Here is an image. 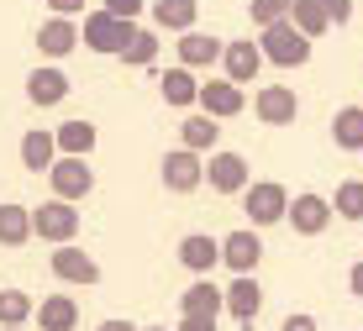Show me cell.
<instances>
[{"label": "cell", "mask_w": 363, "mask_h": 331, "mask_svg": "<svg viewBox=\"0 0 363 331\" xmlns=\"http://www.w3.org/2000/svg\"><path fill=\"white\" fill-rule=\"evenodd\" d=\"M290 21L311 37V43H316L321 32H332V21H327V11H321V0H290Z\"/></svg>", "instance_id": "obj_29"}, {"label": "cell", "mask_w": 363, "mask_h": 331, "mask_svg": "<svg viewBox=\"0 0 363 331\" xmlns=\"http://www.w3.org/2000/svg\"><path fill=\"white\" fill-rule=\"evenodd\" d=\"M106 11H111V16H127V21H137V16H143V0H106Z\"/></svg>", "instance_id": "obj_34"}, {"label": "cell", "mask_w": 363, "mask_h": 331, "mask_svg": "<svg viewBox=\"0 0 363 331\" xmlns=\"http://www.w3.org/2000/svg\"><path fill=\"white\" fill-rule=\"evenodd\" d=\"M332 215H342V221H363V179L337 184V195H332Z\"/></svg>", "instance_id": "obj_31"}, {"label": "cell", "mask_w": 363, "mask_h": 331, "mask_svg": "<svg viewBox=\"0 0 363 331\" xmlns=\"http://www.w3.org/2000/svg\"><path fill=\"white\" fill-rule=\"evenodd\" d=\"M158 95H164V106L174 111H184V106H195V95H200V79H195V69H169L164 79H158Z\"/></svg>", "instance_id": "obj_21"}, {"label": "cell", "mask_w": 363, "mask_h": 331, "mask_svg": "<svg viewBox=\"0 0 363 331\" xmlns=\"http://www.w3.org/2000/svg\"><path fill=\"white\" fill-rule=\"evenodd\" d=\"M258 258H264L258 226H242V232H227V237H221V263H227L232 274H253Z\"/></svg>", "instance_id": "obj_12"}, {"label": "cell", "mask_w": 363, "mask_h": 331, "mask_svg": "<svg viewBox=\"0 0 363 331\" xmlns=\"http://www.w3.org/2000/svg\"><path fill=\"white\" fill-rule=\"evenodd\" d=\"M53 158H58V142H53V132L32 126V132L21 137V169H32V174H48V169H53Z\"/></svg>", "instance_id": "obj_24"}, {"label": "cell", "mask_w": 363, "mask_h": 331, "mask_svg": "<svg viewBox=\"0 0 363 331\" xmlns=\"http://www.w3.org/2000/svg\"><path fill=\"white\" fill-rule=\"evenodd\" d=\"M216 142H221V126H216V116H206V111H200V116H184V121H179V147L211 152Z\"/></svg>", "instance_id": "obj_26"}, {"label": "cell", "mask_w": 363, "mask_h": 331, "mask_svg": "<svg viewBox=\"0 0 363 331\" xmlns=\"http://www.w3.org/2000/svg\"><path fill=\"white\" fill-rule=\"evenodd\" d=\"M174 47H179V63H184V69H211V63H221V47H227V43L190 27V32H179V43H174Z\"/></svg>", "instance_id": "obj_16"}, {"label": "cell", "mask_w": 363, "mask_h": 331, "mask_svg": "<svg viewBox=\"0 0 363 331\" xmlns=\"http://www.w3.org/2000/svg\"><path fill=\"white\" fill-rule=\"evenodd\" d=\"M221 310H227V300H221V284H211L206 274H200L195 284L179 295V315H221Z\"/></svg>", "instance_id": "obj_20"}, {"label": "cell", "mask_w": 363, "mask_h": 331, "mask_svg": "<svg viewBox=\"0 0 363 331\" xmlns=\"http://www.w3.org/2000/svg\"><path fill=\"white\" fill-rule=\"evenodd\" d=\"M200 16V0H153V27L158 32H190Z\"/></svg>", "instance_id": "obj_23"}, {"label": "cell", "mask_w": 363, "mask_h": 331, "mask_svg": "<svg viewBox=\"0 0 363 331\" xmlns=\"http://www.w3.org/2000/svg\"><path fill=\"white\" fill-rule=\"evenodd\" d=\"M179 263L190 274H211L221 263V237H206V232H190L179 242Z\"/></svg>", "instance_id": "obj_18"}, {"label": "cell", "mask_w": 363, "mask_h": 331, "mask_svg": "<svg viewBox=\"0 0 363 331\" xmlns=\"http://www.w3.org/2000/svg\"><path fill=\"white\" fill-rule=\"evenodd\" d=\"M206 184L216 189V195H242V189H247V158H242V152L211 147V158H206Z\"/></svg>", "instance_id": "obj_8"}, {"label": "cell", "mask_w": 363, "mask_h": 331, "mask_svg": "<svg viewBox=\"0 0 363 331\" xmlns=\"http://www.w3.org/2000/svg\"><path fill=\"white\" fill-rule=\"evenodd\" d=\"M284 206H290V189L284 184H274V179H247L242 189V211H247V221L253 226H274V221H284Z\"/></svg>", "instance_id": "obj_5"}, {"label": "cell", "mask_w": 363, "mask_h": 331, "mask_svg": "<svg viewBox=\"0 0 363 331\" xmlns=\"http://www.w3.org/2000/svg\"><path fill=\"white\" fill-rule=\"evenodd\" d=\"M332 142L342 152H363V106H342L332 116Z\"/></svg>", "instance_id": "obj_27"}, {"label": "cell", "mask_w": 363, "mask_h": 331, "mask_svg": "<svg viewBox=\"0 0 363 331\" xmlns=\"http://www.w3.org/2000/svg\"><path fill=\"white\" fill-rule=\"evenodd\" d=\"M221 69H227L232 84H253L258 69H264V53H258V43H227L221 47Z\"/></svg>", "instance_id": "obj_17"}, {"label": "cell", "mask_w": 363, "mask_h": 331, "mask_svg": "<svg viewBox=\"0 0 363 331\" xmlns=\"http://www.w3.org/2000/svg\"><path fill=\"white\" fill-rule=\"evenodd\" d=\"M164 189L169 195H190V189H200L206 184V158H200L195 147H174V152H164Z\"/></svg>", "instance_id": "obj_6"}, {"label": "cell", "mask_w": 363, "mask_h": 331, "mask_svg": "<svg viewBox=\"0 0 363 331\" xmlns=\"http://www.w3.org/2000/svg\"><path fill=\"white\" fill-rule=\"evenodd\" d=\"M0 331H27V326H0Z\"/></svg>", "instance_id": "obj_40"}, {"label": "cell", "mask_w": 363, "mask_h": 331, "mask_svg": "<svg viewBox=\"0 0 363 331\" xmlns=\"http://www.w3.org/2000/svg\"><path fill=\"white\" fill-rule=\"evenodd\" d=\"M95 331H143V326H132V321H121V315H111V321H100Z\"/></svg>", "instance_id": "obj_38"}, {"label": "cell", "mask_w": 363, "mask_h": 331, "mask_svg": "<svg viewBox=\"0 0 363 331\" xmlns=\"http://www.w3.org/2000/svg\"><path fill=\"white\" fill-rule=\"evenodd\" d=\"M32 315H37L43 331H74V326H79V305H74V295H48Z\"/></svg>", "instance_id": "obj_22"}, {"label": "cell", "mask_w": 363, "mask_h": 331, "mask_svg": "<svg viewBox=\"0 0 363 331\" xmlns=\"http://www.w3.org/2000/svg\"><path fill=\"white\" fill-rule=\"evenodd\" d=\"M37 310V300L27 289H0V326H27Z\"/></svg>", "instance_id": "obj_30"}, {"label": "cell", "mask_w": 363, "mask_h": 331, "mask_svg": "<svg viewBox=\"0 0 363 331\" xmlns=\"http://www.w3.org/2000/svg\"><path fill=\"white\" fill-rule=\"evenodd\" d=\"M32 237H43V242H74L79 237V211H74V200H48V206H37L32 211Z\"/></svg>", "instance_id": "obj_3"}, {"label": "cell", "mask_w": 363, "mask_h": 331, "mask_svg": "<svg viewBox=\"0 0 363 331\" xmlns=\"http://www.w3.org/2000/svg\"><path fill=\"white\" fill-rule=\"evenodd\" d=\"M116 58L127 63V69H147V63L158 58V27H132V37L116 47Z\"/></svg>", "instance_id": "obj_25"}, {"label": "cell", "mask_w": 363, "mask_h": 331, "mask_svg": "<svg viewBox=\"0 0 363 331\" xmlns=\"http://www.w3.org/2000/svg\"><path fill=\"white\" fill-rule=\"evenodd\" d=\"M53 16H84V0H48Z\"/></svg>", "instance_id": "obj_37"}, {"label": "cell", "mask_w": 363, "mask_h": 331, "mask_svg": "<svg viewBox=\"0 0 363 331\" xmlns=\"http://www.w3.org/2000/svg\"><path fill=\"white\" fill-rule=\"evenodd\" d=\"M247 16H253V27H269V21L290 16V0H247Z\"/></svg>", "instance_id": "obj_32"}, {"label": "cell", "mask_w": 363, "mask_h": 331, "mask_svg": "<svg viewBox=\"0 0 363 331\" xmlns=\"http://www.w3.org/2000/svg\"><path fill=\"white\" fill-rule=\"evenodd\" d=\"M279 331H316V315L295 310V315H284V326H279Z\"/></svg>", "instance_id": "obj_36"}, {"label": "cell", "mask_w": 363, "mask_h": 331, "mask_svg": "<svg viewBox=\"0 0 363 331\" xmlns=\"http://www.w3.org/2000/svg\"><path fill=\"white\" fill-rule=\"evenodd\" d=\"M53 142H58V152L90 158V152H95V142H100V132H95V121L74 116V121H64V126H53Z\"/></svg>", "instance_id": "obj_19"}, {"label": "cell", "mask_w": 363, "mask_h": 331, "mask_svg": "<svg viewBox=\"0 0 363 331\" xmlns=\"http://www.w3.org/2000/svg\"><path fill=\"white\" fill-rule=\"evenodd\" d=\"M284 221H290L300 237H321L332 226V200L316 195V189H306V195H295L290 206H284Z\"/></svg>", "instance_id": "obj_7"}, {"label": "cell", "mask_w": 363, "mask_h": 331, "mask_svg": "<svg viewBox=\"0 0 363 331\" xmlns=\"http://www.w3.org/2000/svg\"><path fill=\"white\" fill-rule=\"evenodd\" d=\"M143 331H169V326H143Z\"/></svg>", "instance_id": "obj_41"}, {"label": "cell", "mask_w": 363, "mask_h": 331, "mask_svg": "<svg viewBox=\"0 0 363 331\" xmlns=\"http://www.w3.org/2000/svg\"><path fill=\"white\" fill-rule=\"evenodd\" d=\"M69 90H74V84H69V74L58 69V63H43V69L27 74V100H32V106H43V111L48 106H64Z\"/></svg>", "instance_id": "obj_14"}, {"label": "cell", "mask_w": 363, "mask_h": 331, "mask_svg": "<svg viewBox=\"0 0 363 331\" xmlns=\"http://www.w3.org/2000/svg\"><path fill=\"white\" fill-rule=\"evenodd\" d=\"M321 11H327L332 27H347V21H353V0H321Z\"/></svg>", "instance_id": "obj_33"}, {"label": "cell", "mask_w": 363, "mask_h": 331, "mask_svg": "<svg viewBox=\"0 0 363 331\" xmlns=\"http://www.w3.org/2000/svg\"><path fill=\"white\" fill-rule=\"evenodd\" d=\"M132 27H137V21H127V16H111V11L100 6V11H90V16H84V27H79V43L90 47V53H106V58H116V47L132 37Z\"/></svg>", "instance_id": "obj_2"}, {"label": "cell", "mask_w": 363, "mask_h": 331, "mask_svg": "<svg viewBox=\"0 0 363 331\" xmlns=\"http://www.w3.org/2000/svg\"><path fill=\"white\" fill-rule=\"evenodd\" d=\"M174 331H216V315H179Z\"/></svg>", "instance_id": "obj_35"}, {"label": "cell", "mask_w": 363, "mask_h": 331, "mask_svg": "<svg viewBox=\"0 0 363 331\" xmlns=\"http://www.w3.org/2000/svg\"><path fill=\"white\" fill-rule=\"evenodd\" d=\"M74 47H79V21L74 16H48L43 27H37V53L43 58H69Z\"/></svg>", "instance_id": "obj_13"}, {"label": "cell", "mask_w": 363, "mask_h": 331, "mask_svg": "<svg viewBox=\"0 0 363 331\" xmlns=\"http://www.w3.org/2000/svg\"><path fill=\"white\" fill-rule=\"evenodd\" d=\"M48 263H53V279H64V284H84V289L100 284V263L84 247H74V242H58Z\"/></svg>", "instance_id": "obj_9"}, {"label": "cell", "mask_w": 363, "mask_h": 331, "mask_svg": "<svg viewBox=\"0 0 363 331\" xmlns=\"http://www.w3.org/2000/svg\"><path fill=\"white\" fill-rule=\"evenodd\" d=\"M253 111H258L264 126H290L300 116V100H295V90H284V84H264V90L253 95Z\"/></svg>", "instance_id": "obj_15"}, {"label": "cell", "mask_w": 363, "mask_h": 331, "mask_svg": "<svg viewBox=\"0 0 363 331\" xmlns=\"http://www.w3.org/2000/svg\"><path fill=\"white\" fill-rule=\"evenodd\" d=\"M258 53H264V63L300 69V63H311V37L300 32L290 16H279V21H269V27H258Z\"/></svg>", "instance_id": "obj_1"}, {"label": "cell", "mask_w": 363, "mask_h": 331, "mask_svg": "<svg viewBox=\"0 0 363 331\" xmlns=\"http://www.w3.org/2000/svg\"><path fill=\"white\" fill-rule=\"evenodd\" d=\"M48 184H53L58 200H84L95 189V169L90 158H74V152H58L53 169H48Z\"/></svg>", "instance_id": "obj_4"}, {"label": "cell", "mask_w": 363, "mask_h": 331, "mask_svg": "<svg viewBox=\"0 0 363 331\" xmlns=\"http://www.w3.org/2000/svg\"><path fill=\"white\" fill-rule=\"evenodd\" d=\"M347 289H353V295L363 300V263H353V274H347Z\"/></svg>", "instance_id": "obj_39"}, {"label": "cell", "mask_w": 363, "mask_h": 331, "mask_svg": "<svg viewBox=\"0 0 363 331\" xmlns=\"http://www.w3.org/2000/svg\"><path fill=\"white\" fill-rule=\"evenodd\" d=\"M32 242V206H0V247Z\"/></svg>", "instance_id": "obj_28"}, {"label": "cell", "mask_w": 363, "mask_h": 331, "mask_svg": "<svg viewBox=\"0 0 363 331\" xmlns=\"http://www.w3.org/2000/svg\"><path fill=\"white\" fill-rule=\"evenodd\" d=\"M221 300H227V310H232V321L237 326H253L258 321V310H264V289H258V279L253 274H237L227 289H221Z\"/></svg>", "instance_id": "obj_11"}, {"label": "cell", "mask_w": 363, "mask_h": 331, "mask_svg": "<svg viewBox=\"0 0 363 331\" xmlns=\"http://www.w3.org/2000/svg\"><path fill=\"white\" fill-rule=\"evenodd\" d=\"M195 106L206 111V116H216V121H227V116H242V106H247V95H242V84H232V79H211V84H200V95H195Z\"/></svg>", "instance_id": "obj_10"}]
</instances>
